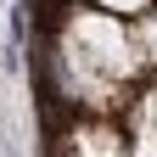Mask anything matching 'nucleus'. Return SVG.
Returning a JSON list of instances; mask_svg holds the SVG:
<instances>
[{"instance_id":"obj_1","label":"nucleus","mask_w":157,"mask_h":157,"mask_svg":"<svg viewBox=\"0 0 157 157\" xmlns=\"http://www.w3.org/2000/svg\"><path fill=\"white\" fill-rule=\"evenodd\" d=\"M62 56L73 67V90L90 107H112L118 84L140 67V51L112 11H73L62 34Z\"/></svg>"},{"instance_id":"obj_2","label":"nucleus","mask_w":157,"mask_h":157,"mask_svg":"<svg viewBox=\"0 0 157 157\" xmlns=\"http://www.w3.org/2000/svg\"><path fill=\"white\" fill-rule=\"evenodd\" d=\"M67 157H129V151H124V140H118L112 129L95 124V129H78L67 140Z\"/></svg>"},{"instance_id":"obj_3","label":"nucleus","mask_w":157,"mask_h":157,"mask_svg":"<svg viewBox=\"0 0 157 157\" xmlns=\"http://www.w3.org/2000/svg\"><path fill=\"white\" fill-rule=\"evenodd\" d=\"M129 39H135V51H140V62H157V11L140 17V23L129 28Z\"/></svg>"},{"instance_id":"obj_4","label":"nucleus","mask_w":157,"mask_h":157,"mask_svg":"<svg viewBox=\"0 0 157 157\" xmlns=\"http://www.w3.org/2000/svg\"><path fill=\"white\" fill-rule=\"evenodd\" d=\"M101 6H107V11H146L151 0H101Z\"/></svg>"}]
</instances>
